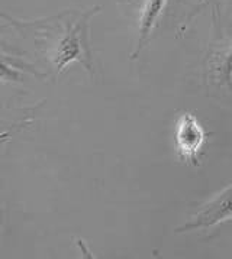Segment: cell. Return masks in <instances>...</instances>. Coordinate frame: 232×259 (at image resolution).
Masks as SVG:
<instances>
[{
	"label": "cell",
	"mask_w": 232,
	"mask_h": 259,
	"mask_svg": "<svg viewBox=\"0 0 232 259\" xmlns=\"http://www.w3.org/2000/svg\"><path fill=\"white\" fill-rule=\"evenodd\" d=\"M21 67L13 64L11 60L0 58V81L2 83H15L21 81Z\"/></svg>",
	"instance_id": "cell-5"
},
{
	"label": "cell",
	"mask_w": 232,
	"mask_h": 259,
	"mask_svg": "<svg viewBox=\"0 0 232 259\" xmlns=\"http://www.w3.org/2000/svg\"><path fill=\"white\" fill-rule=\"evenodd\" d=\"M0 219H2V208H0Z\"/></svg>",
	"instance_id": "cell-6"
},
{
	"label": "cell",
	"mask_w": 232,
	"mask_h": 259,
	"mask_svg": "<svg viewBox=\"0 0 232 259\" xmlns=\"http://www.w3.org/2000/svg\"><path fill=\"white\" fill-rule=\"evenodd\" d=\"M232 219V184L219 193L206 206H203L201 211H198L187 223L177 229V232L208 229L219 225L222 222Z\"/></svg>",
	"instance_id": "cell-3"
},
{
	"label": "cell",
	"mask_w": 232,
	"mask_h": 259,
	"mask_svg": "<svg viewBox=\"0 0 232 259\" xmlns=\"http://www.w3.org/2000/svg\"><path fill=\"white\" fill-rule=\"evenodd\" d=\"M99 11L100 6H95L67 26L61 39L55 47L53 55V61L58 73H61L67 67V64L71 61H80L86 67V70H93L89 45V23Z\"/></svg>",
	"instance_id": "cell-1"
},
{
	"label": "cell",
	"mask_w": 232,
	"mask_h": 259,
	"mask_svg": "<svg viewBox=\"0 0 232 259\" xmlns=\"http://www.w3.org/2000/svg\"><path fill=\"white\" fill-rule=\"evenodd\" d=\"M174 142L180 158L190 165H198L199 154L206 144V132L196 116L183 113L177 119Z\"/></svg>",
	"instance_id": "cell-2"
},
{
	"label": "cell",
	"mask_w": 232,
	"mask_h": 259,
	"mask_svg": "<svg viewBox=\"0 0 232 259\" xmlns=\"http://www.w3.org/2000/svg\"><path fill=\"white\" fill-rule=\"evenodd\" d=\"M167 0H145L142 9H141V16H139V28H138V41L135 51L131 54V58L135 60L138 58L139 52L145 47V44L149 39L152 31L157 26L161 13L166 8Z\"/></svg>",
	"instance_id": "cell-4"
}]
</instances>
